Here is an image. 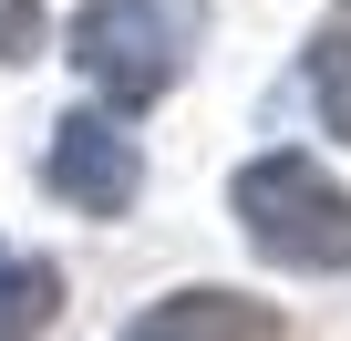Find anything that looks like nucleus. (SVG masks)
<instances>
[{"mask_svg":"<svg viewBox=\"0 0 351 341\" xmlns=\"http://www.w3.org/2000/svg\"><path fill=\"white\" fill-rule=\"evenodd\" d=\"M197 32H207V0H93L73 21V62L114 114H134V104H155L186 73Z\"/></svg>","mask_w":351,"mask_h":341,"instance_id":"f257e3e1","label":"nucleus"},{"mask_svg":"<svg viewBox=\"0 0 351 341\" xmlns=\"http://www.w3.org/2000/svg\"><path fill=\"white\" fill-rule=\"evenodd\" d=\"M62 310V269L52 259H21V248H0V341H42Z\"/></svg>","mask_w":351,"mask_h":341,"instance_id":"39448f33","label":"nucleus"},{"mask_svg":"<svg viewBox=\"0 0 351 341\" xmlns=\"http://www.w3.org/2000/svg\"><path fill=\"white\" fill-rule=\"evenodd\" d=\"M238 217L289 269H351V187H330L310 155H258L238 176Z\"/></svg>","mask_w":351,"mask_h":341,"instance_id":"f03ea898","label":"nucleus"},{"mask_svg":"<svg viewBox=\"0 0 351 341\" xmlns=\"http://www.w3.org/2000/svg\"><path fill=\"white\" fill-rule=\"evenodd\" d=\"M124 341H279V320H269L258 300H238V290H176V300H155Z\"/></svg>","mask_w":351,"mask_h":341,"instance_id":"20e7f679","label":"nucleus"},{"mask_svg":"<svg viewBox=\"0 0 351 341\" xmlns=\"http://www.w3.org/2000/svg\"><path fill=\"white\" fill-rule=\"evenodd\" d=\"M310 93H320V124L351 145V0L320 21V42H310Z\"/></svg>","mask_w":351,"mask_h":341,"instance_id":"423d86ee","label":"nucleus"},{"mask_svg":"<svg viewBox=\"0 0 351 341\" xmlns=\"http://www.w3.org/2000/svg\"><path fill=\"white\" fill-rule=\"evenodd\" d=\"M42 52V0H0V62H32Z\"/></svg>","mask_w":351,"mask_h":341,"instance_id":"0eeeda50","label":"nucleus"},{"mask_svg":"<svg viewBox=\"0 0 351 341\" xmlns=\"http://www.w3.org/2000/svg\"><path fill=\"white\" fill-rule=\"evenodd\" d=\"M42 176H52L62 207H83V217H124L134 187H145V155H134V134H124L114 114H62Z\"/></svg>","mask_w":351,"mask_h":341,"instance_id":"7ed1b4c3","label":"nucleus"}]
</instances>
